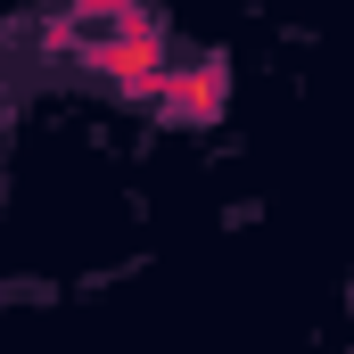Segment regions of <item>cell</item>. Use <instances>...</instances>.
Instances as JSON below:
<instances>
[{
    "label": "cell",
    "instance_id": "2",
    "mask_svg": "<svg viewBox=\"0 0 354 354\" xmlns=\"http://www.w3.org/2000/svg\"><path fill=\"white\" fill-rule=\"evenodd\" d=\"M157 99H165L174 115H214V107H223V66H174Z\"/></svg>",
    "mask_w": 354,
    "mask_h": 354
},
{
    "label": "cell",
    "instance_id": "1",
    "mask_svg": "<svg viewBox=\"0 0 354 354\" xmlns=\"http://www.w3.org/2000/svg\"><path fill=\"white\" fill-rule=\"evenodd\" d=\"M91 66L107 75V83L124 91H165V75H174V58H165V33H157V17H107V41L91 50Z\"/></svg>",
    "mask_w": 354,
    "mask_h": 354
}]
</instances>
